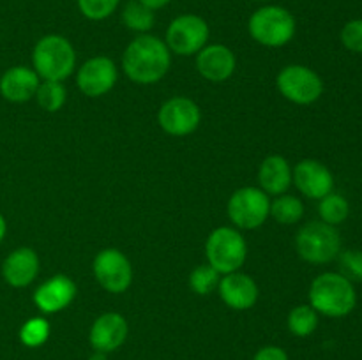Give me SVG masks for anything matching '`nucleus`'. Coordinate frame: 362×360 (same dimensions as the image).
<instances>
[{
    "label": "nucleus",
    "mask_w": 362,
    "mask_h": 360,
    "mask_svg": "<svg viewBox=\"0 0 362 360\" xmlns=\"http://www.w3.org/2000/svg\"><path fill=\"white\" fill-rule=\"evenodd\" d=\"M288 330L297 337H308L318 327V313L311 306H297L288 314Z\"/></svg>",
    "instance_id": "23"
},
{
    "label": "nucleus",
    "mask_w": 362,
    "mask_h": 360,
    "mask_svg": "<svg viewBox=\"0 0 362 360\" xmlns=\"http://www.w3.org/2000/svg\"><path fill=\"white\" fill-rule=\"evenodd\" d=\"M247 28L257 42L269 48H279L288 44L296 35V18L285 7L265 6L251 14Z\"/></svg>",
    "instance_id": "4"
},
{
    "label": "nucleus",
    "mask_w": 362,
    "mask_h": 360,
    "mask_svg": "<svg viewBox=\"0 0 362 360\" xmlns=\"http://www.w3.org/2000/svg\"><path fill=\"white\" fill-rule=\"evenodd\" d=\"M271 215V200L267 193L257 187H243L228 200V217L237 228H260Z\"/></svg>",
    "instance_id": "7"
},
{
    "label": "nucleus",
    "mask_w": 362,
    "mask_h": 360,
    "mask_svg": "<svg viewBox=\"0 0 362 360\" xmlns=\"http://www.w3.org/2000/svg\"><path fill=\"white\" fill-rule=\"evenodd\" d=\"M341 42L349 52L362 53V20H352L343 27Z\"/></svg>",
    "instance_id": "30"
},
{
    "label": "nucleus",
    "mask_w": 362,
    "mask_h": 360,
    "mask_svg": "<svg viewBox=\"0 0 362 360\" xmlns=\"http://www.w3.org/2000/svg\"><path fill=\"white\" fill-rule=\"evenodd\" d=\"M339 270L350 282H362V251L349 249L338 254Z\"/></svg>",
    "instance_id": "29"
},
{
    "label": "nucleus",
    "mask_w": 362,
    "mask_h": 360,
    "mask_svg": "<svg viewBox=\"0 0 362 360\" xmlns=\"http://www.w3.org/2000/svg\"><path fill=\"white\" fill-rule=\"evenodd\" d=\"M39 274V256L30 247L13 251L2 263V275L13 288H25Z\"/></svg>",
    "instance_id": "18"
},
{
    "label": "nucleus",
    "mask_w": 362,
    "mask_h": 360,
    "mask_svg": "<svg viewBox=\"0 0 362 360\" xmlns=\"http://www.w3.org/2000/svg\"><path fill=\"white\" fill-rule=\"evenodd\" d=\"M219 272L211 265H200L189 275V288L198 295H207L212 289L218 288Z\"/></svg>",
    "instance_id": "27"
},
{
    "label": "nucleus",
    "mask_w": 362,
    "mask_h": 360,
    "mask_svg": "<svg viewBox=\"0 0 362 360\" xmlns=\"http://www.w3.org/2000/svg\"><path fill=\"white\" fill-rule=\"evenodd\" d=\"M49 337V323L45 318H30L20 328V341L28 348H39Z\"/></svg>",
    "instance_id": "26"
},
{
    "label": "nucleus",
    "mask_w": 362,
    "mask_h": 360,
    "mask_svg": "<svg viewBox=\"0 0 362 360\" xmlns=\"http://www.w3.org/2000/svg\"><path fill=\"white\" fill-rule=\"evenodd\" d=\"M253 360H288V355L279 346H265V348L258 349Z\"/></svg>",
    "instance_id": "31"
},
{
    "label": "nucleus",
    "mask_w": 362,
    "mask_h": 360,
    "mask_svg": "<svg viewBox=\"0 0 362 360\" xmlns=\"http://www.w3.org/2000/svg\"><path fill=\"white\" fill-rule=\"evenodd\" d=\"M258 182L264 193L276 194V196L285 194L292 186V168L288 161L281 155H269L260 166Z\"/></svg>",
    "instance_id": "20"
},
{
    "label": "nucleus",
    "mask_w": 362,
    "mask_h": 360,
    "mask_svg": "<svg viewBox=\"0 0 362 360\" xmlns=\"http://www.w3.org/2000/svg\"><path fill=\"white\" fill-rule=\"evenodd\" d=\"M127 330V321L122 314L105 313L92 323L88 341L94 352H115L126 342Z\"/></svg>",
    "instance_id": "14"
},
{
    "label": "nucleus",
    "mask_w": 362,
    "mask_h": 360,
    "mask_svg": "<svg viewBox=\"0 0 362 360\" xmlns=\"http://www.w3.org/2000/svg\"><path fill=\"white\" fill-rule=\"evenodd\" d=\"M122 21L129 30L145 34V32H148L154 27V11L148 9L147 6H144L140 0H129V2L124 6Z\"/></svg>",
    "instance_id": "21"
},
{
    "label": "nucleus",
    "mask_w": 362,
    "mask_h": 360,
    "mask_svg": "<svg viewBox=\"0 0 362 360\" xmlns=\"http://www.w3.org/2000/svg\"><path fill=\"white\" fill-rule=\"evenodd\" d=\"M255 2H267V0H255Z\"/></svg>",
    "instance_id": "35"
},
{
    "label": "nucleus",
    "mask_w": 362,
    "mask_h": 360,
    "mask_svg": "<svg viewBox=\"0 0 362 360\" xmlns=\"http://www.w3.org/2000/svg\"><path fill=\"white\" fill-rule=\"evenodd\" d=\"M357 293L354 282L338 272L320 274L310 288V306L329 318H343L354 311Z\"/></svg>",
    "instance_id": "2"
},
{
    "label": "nucleus",
    "mask_w": 362,
    "mask_h": 360,
    "mask_svg": "<svg viewBox=\"0 0 362 360\" xmlns=\"http://www.w3.org/2000/svg\"><path fill=\"white\" fill-rule=\"evenodd\" d=\"M209 265L219 274H232L244 265L247 256V246L244 236L237 229L221 226L209 235L205 244Z\"/></svg>",
    "instance_id": "6"
},
{
    "label": "nucleus",
    "mask_w": 362,
    "mask_h": 360,
    "mask_svg": "<svg viewBox=\"0 0 362 360\" xmlns=\"http://www.w3.org/2000/svg\"><path fill=\"white\" fill-rule=\"evenodd\" d=\"M235 55H233L232 49L223 44L204 46L197 55L198 73L205 80L214 81V83L228 80L235 71Z\"/></svg>",
    "instance_id": "16"
},
{
    "label": "nucleus",
    "mask_w": 362,
    "mask_h": 360,
    "mask_svg": "<svg viewBox=\"0 0 362 360\" xmlns=\"http://www.w3.org/2000/svg\"><path fill=\"white\" fill-rule=\"evenodd\" d=\"M32 62L37 76L45 81H62L74 71L76 53L66 37L49 34L37 41L32 53Z\"/></svg>",
    "instance_id": "3"
},
{
    "label": "nucleus",
    "mask_w": 362,
    "mask_h": 360,
    "mask_svg": "<svg viewBox=\"0 0 362 360\" xmlns=\"http://www.w3.org/2000/svg\"><path fill=\"white\" fill-rule=\"evenodd\" d=\"M292 180L297 189L311 200H322L334 189V176L325 164L315 159L297 162L292 172Z\"/></svg>",
    "instance_id": "13"
},
{
    "label": "nucleus",
    "mask_w": 362,
    "mask_h": 360,
    "mask_svg": "<svg viewBox=\"0 0 362 360\" xmlns=\"http://www.w3.org/2000/svg\"><path fill=\"white\" fill-rule=\"evenodd\" d=\"M219 295L223 302L235 311H246L257 304L258 299V286L250 275L240 274V272H232L225 274V277L219 279Z\"/></svg>",
    "instance_id": "17"
},
{
    "label": "nucleus",
    "mask_w": 362,
    "mask_h": 360,
    "mask_svg": "<svg viewBox=\"0 0 362 360\" xmlns=\"http://www.w3.org/2000/svg\"><path fill=\"white\" fill-rule=\"evenodd\" d=\"M117 67L108 56H94L80 67L76 85L87 97H101L117 83Z\"/></svg>",
    "instance_id": "12"
},
{
    "label": "nucleus",
    "mask_w": 362,
    "mask_h": 360,
    "mask_svg": "<svg viewBox=\"0 0 362 360\" xmlns=\"http://www.w3.org/2000/svg\"><path fill=\"white\" fill-rule=\"evenodd\" d=\"M119 2L120 0H78V9L88 20L101 21L115 13Z\"/></svg>",
    "instance_id": "28"
},
{
    "label": "nucleus",
    "mask_w": 362,
    "mask_h": 360,
    "mask_svg": "<svg viewBox=\"0 0 362 360\" xmlns=\"http://www.w3.org/2000/svg\"><path fill=\"white\" fill-rule=\"evenodd\" d=\"M144 6H147L148 9L152 11H158V9H163L165 6H168L170 0H140Z\"/></svg>",
    "instance_id": "32"
},
{
    "label": "nucleus",
    "mask_w": 362,
    "mask_h": 360,
    "mask_svg": "<svg viewBox=\"0 0 362 360\" xmlns=\"http://www.w3.org/2000/svg\"><path fill=\"white\" fill-rule=\"evenodd\" d=\"M6 232H7V222L6 219H4V215L0 214V242H2L4 236H6Z\"/></svg>",
    "instance_id": "33"
},
{
    "label": "nucleus",
    "mask_w": 362,
    "mask_h": 360,
    "mask_svg": "<svg viewBox=\"0 0 362 360\" xmlns=\"http://www.w3.org/2000/svg\"><path fill=\"white\" fill-rule=\"evenodd\" d=\"M318 212H320L322 221L331 226H338L341 222H345L346 217H349L350 205L346 201V198L341 196V194L329 193L327 196H324L320 200Z\"/></svg>",
    "instance_id": "24"
},
{
    "label": "nucleus",
    "mask_w": 362,
    "mask_h": 360,
    "mask_svg": "<svg viewBox=\"0 0 362 360\" xmlns=\"http://www.w3.org/2000/svg\"><path fill=\"white\" fill-rule=\"evenodd\" d=\"M88 360H108V356H106V353L103 352H94L90 356H88Z\"/></svg>",
    "instance_id": "34"
},
{
    "label": "nucleus",
    "mask_w": 362,
    "mask_h": 360,
    "mask_svg": "<svg viewBox=\"0 0 362 360\" xmlns=\"http://www.w3.org/2000/svg\"><path fill=\"white\" fill-rule=\"evenodd\" d=\"M276 83L283 97L296 104H311L318 101L324 92L322 78L306 66H286L278 74Z\"/></svg>",
    "instance_id": "9"
},
{
    "label": "nucleus",
    "mask_w": 362,
    "mask_h": 360,
    "mask_svg": "<svg viewBox=\"0 0 362 360\" xmlns=\"http://www.w3.org/2000/svg\"><path fill=\"white\" fill-rule=\"evenodd\" d=\"M207 21L197 14L177 16L166 30V46L170 52L182 56H191L200 52L209 41Z\"/></svg>",
    "instance_id": "8"
},
{
    "label": "nucleus",
    "mask_w": 362,
    "mask_h": 360,
    "mask_svg": "<svg viewBox=\"0 0 362 360\" xmlns=\"http://www.w3.org/2000/svg\"><path fill=\"white\" fill-rule=\"evenodd\" d=\"M170 49L156 35L141 34L129 42L122 56V67L131 81L140 85L158 83L168 73Z\"/></svg>",
    "instance_id": "1"
},
{
    "label": "nucleus",
    "mask_w": 362,
    "mask_h": 360,
    "mask_svg": "<svg viewBox=\"0 0 362 360\" xmlns=\"http://www.w3.org/2000/svg\"><path fill=\"white\" fill-rule=\"evenodd\" d=\"M200 108L187 97H172L161 106L158 120L161 129L172 136H187L200 126Z\"/></svg>",
    "instance_id": "11"
},
{
    "label": "nucleus",
    "mask_w": 362,
    "mask_h": 360,
    "mask_svg": "<svg viewBox=\"0 0 362 360\" xmlns=\"http://www.w3.org/2000/svg\"><path fill=\"white\" fill-rule=\"evenodd\" d=\"M94 275L110 293H122L133 281V267L119 249H103L94 260Z\"/></svg>",
    "instance_id": "10"
},
{
    "label": "nucleus",
    "mask_w": 362,
    "mask_h": 360,
    "mask_svg": "<svg viewBox=\"0 0 362 360\" xmlns=\"http://www.w3.org/2000/svg\"><path fill=\"white\" fill-rule=\"evenodd\" d=\"M39 88V76L34 69L16 66L11 67L0 78V94L11 102H25L35 95Z\"/></svg>",
    "instance_id": "19"
},
{
    "label": "nucleus",
    "mask_w": 362,
    "mask_h": 360,
    "mask_svg": "<svg viewBox=\"0 0 362 360\" xmlns=\"http://www.w3.org/2000/svg\"><path fill=\"white\" fill-rule=\"evenodd\" d=\"M35 97L42 109L49 113L59 112L66 102V88H64L62 81H42L39 83Z\"/></svg>",
    "instance_id": "25"
},
{
    "label": "nucleus",
    "mask_w": 362,
    "mask_h": 360,
    "mask_svg": "<svg viewBox=\"0 0 362 360\" xmlns=\"http://www.w3.org/2000/svg\"><path fill=\"white\" fill-rule=\"evenodd\" d=\"M76 284L67 275H53L34 292V302L46 314L59 313L73 302Z\"/></svg>",
    "instance_id": "15"
},
{
    "label": "nucleus",
    "mask_w": 362,
    "mask_h": 360,
    "mask_svg": "<svg viewBox=\"0 0 362 360\" xmlns=\"http://www.w3.org/2000/svg\"><path fill=\"white\" fill-rule=\"evenodd\" d=\"M271 215L279 224H293L303 219L304 205L299 198L279 194L274 201H271Z\"/></svg>",
    "instance_id": "22"
},
{
    "label": "nucleus",
    "mask_w": 362,
    "mask_h": 360,
    "mask_svg": "<svg viewBox=\"0 0 362 360\" xmlns=\"http://www.w3.org/2000/svg\"><path fill=\"white\" fill-rule=\"evenodd\" d=\"M296 247L299 256L308 263H329L341 253V236L336 226L324 221H311L297 233Z\"/></svg>",
    "instance_id": "5"
}]
</instances>
